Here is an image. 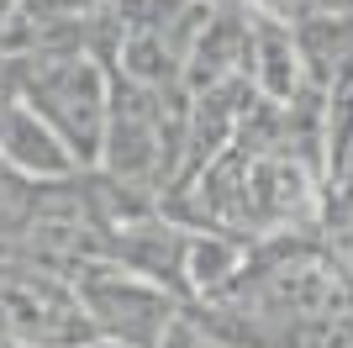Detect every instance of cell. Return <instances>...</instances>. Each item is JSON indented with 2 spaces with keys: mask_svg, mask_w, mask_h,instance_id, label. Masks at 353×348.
Returning <instances> with one entry per match:
<instances>
[{
  "mask_svg": "<svg viewBox=\"0 0 353 348\" xmlns=\"http://www.w3.org/2000/svg\"><path fill=\"white\" fill-rule=\"evenodd\" d=\"M69 285L79 296V311H85L90 333L105 338V343H121V348H153L185 317V301L174 290L153 285V280L132 275V269H121L111 259L74 264Z\"/></svg>",
  "mask_w": 353,
  "mask_h": 348,
  "instance_id": "obj_2",
  "label": "cell"
},
{
  "mask_svg": "<svg viewBox=\"0 0 353 348\" xmlns=\"http://www.w3.org/2000/svg\"><path fill=\"white\" fill-rule=\"evenodd\" d=\"M248 264V243L237 232L221 227H190L185 232V253H179V285L195 301H216L221 290H232Z\"/></svg>",
  "mask_w": 353,
  "mask_h": 348,
  "instance_id": "obj_5",
  "label": "cell"
},
{
  "mask_svg": "<svg viewBox=\"0 0 353 348\" xmlns=\"http://www.w3.org/2000/svg\"><path fill=\"white\" fill-rule=\"evenodd\" d=\"M0 164L32 185H69L85 174L59 132L11 90H0Z\"/></svg>",
  "mask_w": 353,
  "mask_h": 348,
  "instance_id": "obj_3",
  "label": "cell"
},
{
  "mask_svg": "<svg viewBox=\"0 0 353 348\" xmlns=\"http://www.w3.org/2000/svg\"><path fill=\"white\" fill-rule=\"evenodd\" d=\"M206 348H232V343H211V338H206Z\"/></svg>",
  "mask_w": 353,
  "mask_h": 348,
  "instance_id": "obj_10",
  "label": "cell"
},
{
  "mask_svg": "<svg viewBox=\"0 0 353 348\" xmlns=\"http://www.w3.org/2000/svg\"><path fill=\"white\" fill-rule=\"evenodd\" d=\"M79 348H121V343H105V338H90V343H79Z\"/></svg>",
  "mask_w": 353,
  "mask_h": 348,
  "instance_id": "obj_8",
  "label": "cell"
},
{
  "mask_svg": "<svg viewBox=\"0 0 353 348\" xmlns=\"http://www.w3.org/2000/svg\"><path fill=\"white\" fill-rule=\"evenodd\" d=\"M0 90H11L48 127L63 137L79 169H95L101 159V132H105V95H111V74L101 58L90 53H32L21 69Z\"/></svg>",
  "mask_w": 353,
  "mask_h": 348,
  "instance_id": "obj_1",
  "label": "cell"
},
{
  "mask_svg": "<svg viewBox=\"0 0 353 348\" xmlns=\"http://www.w3.org/2000/svg\"><path fill=\"white\" fill-rule=\"evenodd\" d=\"M153 348H206V333H201V327H195V317L185 311V317H179V322H174V327H169V333H163Z\"/></svg>",
  "mask_w": 353,
  "mask_h": 348,
  "instance_id": "obj_6",
  "label": "cell"
},
{
  "mask_svg": "<svg viewBox=\"0 0 353 348\" xmlns=\"http://www.w3.org/2000/svg\"><path fill=\"white\" fill-rule=\"evenodd\" d=\"M185 6H221V0H185Z\"/></svg>",
  "mask_w": 353,
  "mask_h": 348,
  "instance_id": "obj_9",
  "label": "cell"
},
{
  "mask_svg": "<svg viewBox=\"0 0 353 348\" xmlns=\"http://www.w3.org/2000/svg\"><path fill=\"white\" fill-rule=\"evenodd\" d=\"M259 16H274V21H295V0H248Z\"/></svg>",
  "mask_w": 353,
  "mask_h": 348,
  "instance_id": "obj_7",
  "label": "cell"
},
{
  "mask_svg": "<svg viewBox=\"0 0 353 348\" xmlns=\"http://www.w3.org/2000/svg\"><path fill=\"white\" fill-rule=\"evenodd\" d=\"M243 74L253 79L259 101H269V106H290L295 95L306 90V64H301V48H295L290 21H274V16L253 11Z\"/></svg>",
  "mask_w": 353,
  "mask_h": 348,
  "instance_id": "obj_4",
  "label": "cell"
}]
</instances>
